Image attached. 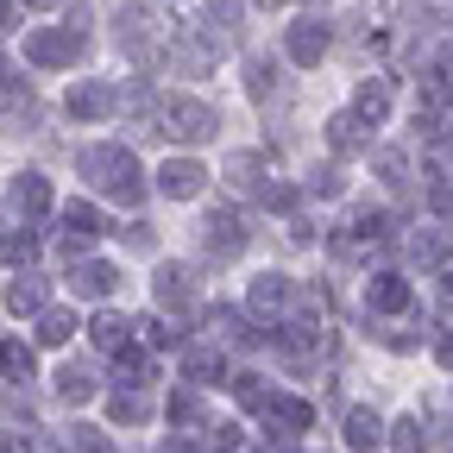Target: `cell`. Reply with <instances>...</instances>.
Returning <instances> with one entry per match:
<instances>
[{
	"label": "cell",
	"instance_id": "cell-14",
	"mask_svg": "<svg viewBox=\"0 0 453 453\" xmlns=\"http://www.w3.org/2000/svg\"><path fill=\"white\" fill-rule=\"evenodd\" d=\"M183 378H189V384L226 378V347H189V353H183Z\"/></svg>",
	"mask_w": 453,
	"mask_h": 453
},
{
	"label": "cell",
	"instance_id": "cell-25",
	"mask_svg": "<svg viewBox=\"0 0 453 453\" xmlns=\"http://www.w3.org/2000/svg\"><path fill=\"white\" fill-rule=\"evenodd\" d=\"M226 177H234L240 189H265L271 177H265V164L252 157V151H240V157H226Z\"/></svg>",
	"mask_w": 453,
	"mask_h": 453
},
{
	"label": "cell",
	"instance_id": "cell-44",
	"mask_svg": "<svg viewBox=\"0 0 453 453\" xmlns=\"http://www.w3.org/2000/svg\"><path fill=\"white\" fill-rule=\"evenodd\" d=\"M447 64H453V57H447Z\"/></svg>",
	"mask_w": 453,
	"mask_h": 453
},
{
	"label": "cell",
	"instance_id": "cell-18",
	"mask_svg": "<svg viewBox=\"0 0 453 453\" xmlns=\"http://www.w3.org/2000/svg\"><path fill=\"white\" fill-rule=\"evenodd\" d=\"M365 127L372 120H359V113H334V120H327V145L334 151H359L365 145Z\"/></svg>",
	"mask_w": 453,
	"mask_h": 453
},
{
	"label": "cell",
	"instance_id": "cell-3",
	"mask_svg": "<svg viewBox=\"0 0 453 453\" xmlns=\"http://www.w3.org/2000/svg\"><path fill=\"white\" fill-rule=\"evenodd\" d=\"M202 252H208V258H240V252H246V220H240L234 208H214V214L202 220Z\"/></svg>",
	"mask_w": 453,
	"mask_h": 453
},
{
	"label": "cell",
	"instance_id": "cell-34",
	"mask_svg": "<svg viewBox=\"0 0 453 453\" xmlns=\"http://www.w3.org/2000/svg\"><path fill=\"white\" fill-rule=\"evenodd\" d=\"M70 434H76V453H113V441L101 428H70Z\"/></svg>",
	"mask_w": 453,
	"mask_h": 453
},
{
	"label": "cell",
	"instance_id": "cell-6",
	"mask_svg": "<svg viewBox=\"0 0 453 453\" xmlns=\"http://www.w3.org/2000/svg\"><path fill=\"white\" fill-rule=\"evenodd\" d=\"M64 107H70V120H107V113L120 107V88L113 82H76L64 95Z\"/></svg>",
	"mask_w": 453,
	"mask_h": 453
},
{
	"label": "cell",
	"instance_id": "cell-22",
	"mask_svg": "<svg viewBox=\"0 0 453 453\" xmlns=\"http://www.w3.org/2000/svg\"><path fill=\"white\" fill-rule=\"evenodd\" d=\"M0 372H7L13 384H26V378L38 372V359H32V347H19V340H0Z\"/></svg>",
	"mask_w": 453,
	"mask_h": 453
},
{
	"label": "cell",
	"instance_id": "cell-40",
	"mask_svg": "<svg viewBox=\"0 0 453 453\" xmlns=\"http://www.w3.org/2000/svg\"><path fill=\"white\" fill-rule=\"evenodd\" d=\"M441 309H453V271L441 277Z\"/></svg>",
	"mask_w": 453,
	"mask_h": 453
},
{
	"label": "cell",
	"instance_id": "cell-19",
	"mask_svg": "<svg viewBox=\"0 0 453 453\" xmlns=\"http://www.w3.org/2000/svg\"><path fill=\"white\" fill-rule=\"evenodd\" d=\"M13 208H19V214H44V208H50V183L38 177V170H26V177L13 183Z\"/></svg>",
	"mask_w": 453,
	"mask_h": 453
},
{
	"label": "cell",
	"instance_id": "cell-41",
	"mask_svg": "<svg viewBox=\"0 0 453 453\" xmlns=\"http://www.w3.org/2000/svg\"><path fill=\"white\" fill-rule=\"evenodd\" d=\"M441 365H453V334H447V340H441Z\"/></svg>",
	"mask_w": 453,
	"mask_h": 453
},
{
	"label": "cell",
	"instance_id": "cell-21",
	"mask_svg": "<svg viewBox=\"0 0 453 453\" xmlns=\"http://www.w3.org/2000/svg\"><path fill=\"white\" fill-rule=\"evenodd\" d=\"M353 113L378 127L384 113H390V88H384V82H359V95H353Z\"/></svg>",
	"mask_w": 453,
	"mask_h": 453
},
{
	"label": "cell",
	"instance_id": "cell-7",
	"mask_svg": "<svg viewBox=\"0 0 453 453\" xmlns=\"http://www.w3.org/2000/svg\"><path fill=\"white\" fill-rule=\"evenodd\" d=\"M202 183H208V170H202L196 157H170V164L157 170V189H164L170 202H189V196H202Z\"/></svg>",
	"mask_w": 453,
	"mask_h": 453
},
{
	"label": "cell",
	"instance_id": "cell-1",
	"mask_svg": "<svg viewBox=\"0 0 453 453\" xmlns=\"http://www.w3.org/2000/svg\"><path fill=\"white\" fill-rule=\"evenodd\" d=\"M82 183H95L107 202H120V208H139V157L120 151V145H88L82 151Z\"/></svg>",
	"mask_w": 453,
	"mask_h": 453
},
{
	"label": "cell",
	"instance_id": "cell-26",
	"mask_svg": "<svg viewBox=\"0 0 453 453\" xmlns=\"http://www.w3.org/2000/svg\"><path fill=\"white\" fill-rule=\"evenodd\" d=\"M57 396H64V403H88V396H95V378L76 372V365H64V372H57Z\"/></svg>",
	"mask_w": 453,
	"mask_h": 453
},
{
	"label": "cell",
	"instance_id": "cell-17",
	"mask_svg": "<svg viewBox=\"0 0 453 453\" xmlns=\"http://www.w3.org/2000/svg\"><path fill=\"white\" fill-rule=\"evenodd\" d=\"M202 327H208L214 347H246V340H258V334H246V321H240L234 309H208V315H202Z\"/></svg>",
	"mask_w": 453,
	"mask_h": 453
},
{
	"label": "cell",
	"instance_id": "cell-29",
	"mask_svg": "<svg viewBox=\"0 0 453 453\" xmlns=\"http://www.w3.org/2000/svg\"><path fill=\"white\" fill-rule=\"evenodd\" d=\"M422 447H428L422 422H396V428H390V453H422Z\"/></svg>",
	"mask_w": 453,
	"mask_h": 453
},
{
	"label": "cell",
	"instance_id": "cell-32",
	"mask_svg": "<svg viewBox=\"0 0 453 453\" xmlns=\"http://www.w3.org/2000/svg\"><path fill=\"white\" fill-rule=\"evenodd\" d=\"M258 202H265V208H277V214H290V208H296V189H290V183H265V189H258Z\"/></svg>",
	"mask_w": 453,
	"mask_h": 453
},
{
	"label": "cell",
	"instance_id": "cell-37",
	"mask_svg": "<svg viewBox=\"0 0 453 453\" xmlns=\"http://www.w3.org/2000/svg\"><path fill=\"white\" fill-rule=\"evenodd\" d=\"M19 26V0H0V32H13Z\"/></svg>",
	"mask_w": 453,
	"mask_h": 453
},
{
	"label": "cell",
	"instance_id": "cell-23",
	"mask_svg": "<svg viewBox=\"0 0 453 453\" xmlns=\"http://www.w3.org/2000/svg\"><path fill=\"white\" fill-rule=\"evenodd\" d=\"M347 441H353L359 453H372V447L384 441V422H378L372 410H353V416H347Z\"/></svg>",
	"mask_w": 453,
	"mask_h": 453
},
{
	"label": "cell",
	"instance_id": "cell-42",
	"mask_svg": "<svg viewBox=\"0 0 453 453\" xmlns=\"http://www.w3.org/2000/svg\"><path fill=\"white\" fill-rule=\"evenodd\" d=\"M26 7H38V13H44V7H64V0H26Z\"/></svg>",
	"mask_w": 453,
	"mask_h": 453
},
{
	"label": "cell",
	"instance_id": "cell-28",
	"mask_svg": "<svg viewBox=\"0 0 453 453\" xmlns=\"http://www.w3.org/2000/svg\"><path fill=\"white\" fill-rule=\"evenodd\" d=\"M38 252V240L26 234V226H19V234H7V240H0V265H26Z\"/></svg>",
	"mask_w": 453,
	"mask_h": 453
},
{
	"label": "cell",
	"instance_id": "cell-15",
	"mask_svg": "<svg viewBox=\"0 0 453 453\" xmlns=\"http://www.w3.org/2000/svg\"><path fill=\"white\" fill-rule=\"evenodd\" d=\"M88 334H95V347H101V353H127V347H133V321H127V315H113V309H101Z\"/></svg>",
	"mask_w": 453,
	"mask_h": 453
},
{
	"label": "cell",
	"instance_id": "cell-16",
	"mask_svg": "<svg viewBox=\"0 0 453 453\" xmlns=\"http://www.w3.org/2000/svg\"><path fill=\"white\" fill-rule=\"evenodd\" d=\"M107 416L120 422V428H139V422H151V396L127 384V390H113V396H107Z\"/></svg>",
	"mask_w": 453,
	"mask_h": 453
},
{
	"label": "cell",
	"instance_id": "cell-9",
	"mask_svg": "<svg viewBox=\"0 0 453 453\" xmlns=\"http://www.w3.org/2000/svg\"><path fill=\"white\" fill-rule=\"evenodd\" d=\"M283 303H290V277L258 271V277H252V296H246V309H252L258 321H271V315H283Z\"/></svg>",
	"mask_w": 453,
	"mask_h": 453
},
{
	"label": "cell",
	"instance_id": "cell-10",
	"mask_svg": "<svg viewBox=\"0 0 453 453\" xmlns=\"http://www.w3.org/2000/svg\"><path fill=\"white\" fill-rule=\"evenodd\" d=\"M113 283H120V271H113V265H101V258H82V265H70V290L76 296H107L113 290Z\"/></svg>",
	"mask_w": 453,
	"mask_h": 453
},
{
	"label": "cell",
	"instance_id": "cell-2",
	"mask_svg": "<svg viewBox=\"0 0 453 453\" xmlns=\"http://www.w3.org/2000/svg\"><path fill=\"white\" fill-rule=\"evenodd\" d=\"M151 133L157 139H183V145H202V139H220V113L196 95H164L157 113H151Z\"/></svg>",
	"mask_w": 453,
	"mask_h": 453
},
{
	"label": "cell",
	"instance_id": "cell-8",
	"mask_svg": "<svg viewBox=\"0 0 453 453\" xmlns=\"http://www.w3.org/2000/svg\"><path fill=\"white\" fill-rule=\"evenodd\" d=\"M283 44H290V64L315 70L321 57H327V26H321V19H296V26H290V38H283Z\"/></svg>",
	"mask_w": 453,
	"mask_h": 453
},
{
	"label": "cell",
	"instance_id": "cell-36",
	"mask_svg": "<svg viewBox=\"0 0 453 453\" xmlns=\"http://www.w3.org/2000/svg\"><path fill=\"white\" fill-rule=\"evenodd\" d=\"M309 189H315V196H340V189H347V177H340V170H315Z\"/></svg>",
	"mask_w": 453,
	"mask_h": 453
},
{
	"label": "cell",
	"instance_id": "cell-43",
	"mask_svg": "<svg viewBox=\"0 0 453 453\" xmlns=\"http://www.w3.org/2000/svg\"><path fill=\"white\" fill-rule=\"evenodd\" d=\"M258 7H283V0H258Z\"/></svg>",
	"mask_w": 453,
	"mask_h": 453
},
{
	"label": "cell",
	"instance_id": "cell-38",
	"mask_svg": "<svg viewBox=\"0 0 453 453\" xmlns=\"http://www.w3.org/2000/svg\"><path fill=\"white\" fill-rule=\"evenodd\" d=\"M0 453H32V441L26 434H0Z\"/></svg>",
	"mask_w": 453,
	"mask_h": 453
},
{
	"label": "cell",
	"instance_id": "cell-20",
	"mask_svg": "<svg viewBox=\"0 0 453 453\" xmlns=\"http://www.w3.org/2000/svg\"><path fill=\"white\" fill-rule=\"evenodd\" d=\"M70 334H76V315L70 309H44L38 315V347H70Z\"/></svg>",
	"mask_w": 453,
	"mask_h": 453
},
{
	"label": "cell",
	"instance_id": "cell-31",
	"mask_svg": "<svg viewBox=\"0 0 453 453\" xmlns=\"http://www.w3.org/2000/svg\"><path fill=\"white\" fill-rule=\"evenodd\" d=\"M139 334H145V347H177V340H183L177 327H170V321H157V315H151V321H139Z\"/></svg>",
	"mask_w": 453,
	"mask_h": 453
},
{
	"label": "cell",
	"instance_id": "cell-24",
	"mask_svg": "<svg viewBox=\"0 0 453 453\" xmlns=\"http://www.w3.org/2000/svg\"><path fill=\"white\" fill-rule=\"evenodd\" d=\"M447 252H453V240L441 234V226H428V234H416V240H410V258H416V265H441Z\"/></svg>",
	"mask_w": 453,
	"mask_h": 453
},
{
	"label": "cell",
	"instance_id": "cell-35",
	"mask_svg": "<svg viewBox=\"0 0 453 453\" xmlns=\"http://www.w3.org/2000/svg\"><path fill=\"white\" fill-rule=\"evenodd\" d=\"M372 164H378V177H384V183H403V151H378Z\"/></svg>",
	"mask_w": 453,
	"mask_h": 453
},
{
	"label": "cell",
	"instance_id": "cell-11",
	"mask_svg": "<svg viewBox=\"0 0 453 453\" xmlns=\"http://www.w3.org/2000/svg\"><path fill=\"white\" fill-rule=\"evenodd\" d=\"M157 303H164V309L196 303V271H189V265H164V271H157Z\"/></svg>",
	"mask_w": 453,
	"mask_h": 453
},
{
	"label": "cell",
	"instance_id": "cell-30",
	"mask_svg": "<svg viewBox=\"0 0 453 453\" xmlns=\"http://www.w3.org/2000/svg\"><path fill=\"white\" fill-rule=\"evenodd\" d=\"M170 422H202V396L196 390H170Z\"/></svg>",
	"mask_w": 453,
	"mask_h": 453
},
{
	"label": "cell",
	"instance_id": "cell-27",
	"mask_svg": "<svg viewBox=\"0 0 453 453\" xmlns=\"http://www.w3.org/2000/svg\"><path fill=\"white\" fill-rule=\"evenodd\" d=\"M234 396H240L246 410H265V403H277V390H265V378H252V372H240V378H234Z\"/></svg>",
	"mask_w": 453,
	"mask_h": 453
},
{
	"label": "cell",
	"instance_id": "cell-12",
	"mask_svg": "<svg viewBox=\"0 0 453 453\" xmlns=\"http://www.w3.org/2000/svg\"><path fill=\"white\" fill-rule=\"evenodd\" d=\"M365 303H372L378 315H403V309H410V283L384 271V277H372V283H365Z\"/></svg>",
	"mask_w": 453,
	"mask_h": 453
},
{
	"label": "cell",
	"instance_id": "cell-13",
	"mask_svg": "<svg viewBox=\"0 0 453 453\" xmlns=\"http://www.w3.org/2000/svg\"><path fill=\"white\" fill-rule=\"evenodd\" d=\"M44 296H50V283L32 277V271L7 283V309H13V315H44Z\"/></svg>",
	"mask_w": 453,
	"mask_h": 453
},
{
	"label": "cell",
	"instance_id": "cell-5",
	"mask_svg": "<svg viewBox=\"0 0 453 453\" xmlns=\"http://www.w3.org/2000/svg\"><path fill=\"white\" fill-rule=\"evenodd\" d=\"M151 32H157V26H151L145 7H127L120 26H113V38H120V50L133 57V64H151V57H157V38H151Z\"/></svg>",
	"mask_w": 453,
	"mask_h": 453
},
{
	"label": "cell",
	"instance_id": "cell-4",
	"mask_svg": "<svg viewBox=\"0 0 453 453\" xmlns=\"http://www.w3.org/2000/svg\"><path fill=\"white\" fill-rule=\"evenodd\" d=\"M26 57H32V64H44V70H70L76 57H82V38H76V32H32V38H26Z\"/></svg>",
	"mask_w": 453,
	"mask_h": 453
},
{
	"label": "cell",
	"instance_id": "cell-39",
	"mask_svg": "<svg viewBox=\"0 0 453 453\" xmlns=\"http://www.w3.org/2000/svg\"><path fill=\"white\" fill-rule=\"evenodd\" d=\"M434 214H453V189H434Z\"/></svg>",
	"mask_w": 453,
	"mask_h": 453
},
{
	"label": "cell",
	"instance_id": "cell-33",
	"mask_svg": "<svg viewBox=\"0 0 453 453\" xmlns=\"http://www.w3.org/2000/svg\"><path fill=\"white\" fill-rule=\"evenodd\" d=\"M246 88H252V95L265 101V95L277 88V70H271V64H246Z\"/></svg>",
	"mask_w": 453,
	"mask_h": 453
}]
</instances>
